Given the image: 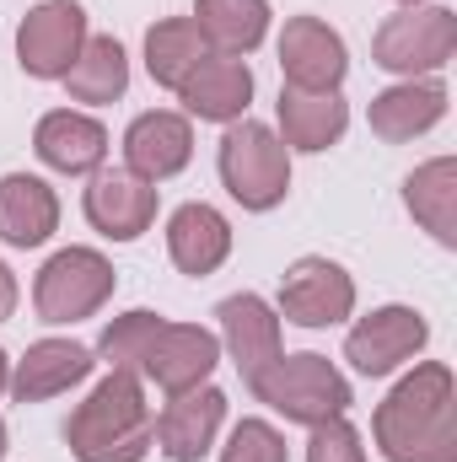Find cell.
I'll list each match as a JSON object with an SVG mask.
<instances>
[{
	"label": "cell",
	"instance_id": "cell-28",
	"mask_svg": "<svg viewBox=\"0 0 457 462\" xmlns=\"http://www.w3.org/2000/svg\"><path fill=\"white\" fill-rule=\"evenodd\" d=\"M221 462H291V457H285V436L269 420H242L221 447Z\"/></svg>",
	"mask_w": 457,
	"mask_h": 462
},
{
	"label": "cell",
	"instance_id": "cell-18",
	"mask_svg": "<svg viewBox=\"0 0 457 462\" xmlns=\"http://www.w3.org/2000/svg\"><path fill=\"white\" fill-rule=\"evenodd\" d=\"M178 97L205 124H237L247 114V103H253V70L237 54H205L194 65V76L178 87Z\"/></svg>",
	"mask_w": 457,
	"mask_h": 462
},
{
	"label": "cell",
	"instance_id": "cell-16",
	"mask_svg": "<svg viewBox=\"0 0 457 462\" xmlns=\"http://www.w3.org/2000/svg\"><path fill=\"white\" fill-rule=\"evenodd\" d=\"M33 151H38L43 167L65 172V178H87V172H98L103 156H108V129H103L92 114L54 108V114L38 118V129H33Z\"/></svg>",
	"mask_w": 457,
	"mask_h": 462
},
{
	"label": "cell",
	"instance_id": "cell-22",
	"mask_svg": "<svg viewBox=\"0 0 457 462\" xmlns=\"http://www.w3.org/2000/svg\"><path fill=\"white\" fill-rule=\"evenodd\" d=\"M275 108H280L285 151H329L350 129V108H344L340 92H296V87H285Z\"/></svg>",
	"mask_w": 457,
	"mask_h": 462
},
{
	"label": "cell",
	"instance_id": "cell-30",
	"mask_svg": "<svg viewBox=\"0 0 457 462\" xmlns=\"http://www.w3.org/2000/svg\"><path fill=\"white\" fill-rule=\"evenodd\" d=\"M11 312H16V274L0 263V323H5Z\"/></svg>",
	"mask_w": 457,
	"mask_h": 462
},
{
	"label": "cell",
	"instance_id": "cell-31",
	"mask_svg": "<svg viewBox=\"0 0 457 462\" xmlns=\"http://www.w3.org/2000/svg\"><path fill=\"white\" fill-rule=\"evenodd\" d=\"M5 382H11V360H5V349H0V393H5Z\"/></svg>",
	"mask_w": 457,
	"mask_h": 462
},
{
	"label": "cell",
	"instance_id": "cell-15",
	"mask_svg": "<svg viewBox=\"0 0 457 462\" xmlns=\"http://www.w3.org/2000/svg\"><path fill=\"white\" fill-rule=\"evenodd\" d=\"M92 365H98V355L87 345H76V339H38V345H27V355L11 365V382L5 387H11L16 403H43V398L70 393L76 382H87Z\"/></svg>",
	"mask_w": 457,
	"mask_h": 462
},
{
	"label": "cell",
	"instance_id": "cell-8",
	"mask_svg": "<svg viewBox=\"0 0 457 462\" xmlns=\"http://www.w3.org/2000/svg\"><path fill=\"white\" fill-rule=\"evenodd\" d=\"M355 312V280L334 258H296L280 280V318L296 328H334Z\"/></svg>",
	"mask_w": 457,
	"mask_h": 462
},
{
	"label": "cell",
	"instance_id": "cell-27",
	"mask_svg": "<svg viewBox=\"0 0 457 462\" xmlns=\"http://www.w3.org/2000/svg\"><path fill=\"white\" fill-rule=\"evenodd\" d=\"M162 323H167V318H156V312H145V307L114 318V323L103 328V339H98V355L108 360V371H135V376H140V360H145V349H151V339H156Z\"/></svg>",
	"mask_w": 457,
	"mask_h": 462
},
{
	"label": "cell",
	"instance_id": "cell-25",
	"mask_svg": "<svg viewBox=\"0 0 457 462\" xmlns=\"http://www.w3.org/2000/svg\"><path fill=\"white\" fill-rule=\"evenodd\" d=\"M210 54V43L200 38V27L189 22V16H167V22H156L151 32H145V70H151V81L156 87H167V92H178L189 76H194V65Z\"/></svg>",
	"mask_w": 457,
	"mask_h": 462
},
{
	"label": "cell",
	"instance_id": "cell-2",
	"mask_svg": "<svg viewBox=\"0 0 457 462\" xmlns=\"http://www.w3.org/2000/svg\"><path fill=\"white\" fill-rule=\"evenodd\" d=\"M65 447L76 462H145L151 457V403L135 371H108L87 403L65 420Z\"/></svg>",
	"mask_w": 457,
	"mask_h": 462
},
{
	"label": "cell",
	"instance_id": "cell-24",
	"mask_svg": "<svg viewBox=\"0 0 457 462\" xmlns=\"http://www.w3.org/2000/svg\"><path fill=\"white\" fill-rule=\"evenodd\" d=\"M200 38L216 49V54H253L269 32V0H194V16Z\"/></svg>",
	"mask_w": 457,
	"mask_h": 462
},
{
	"label": "cell",
	"instance_id": "cell-23",
	"mask_svg": "<svg viewBox=\"0 0 457 462\" xmlns=\"http://www.w3.org/2000/svg\"><path fill=\"white\" fill-rule=\"evenodd\" d=\"M404 205L442 247H452L457 242V162L452 156H436V162L415 167L404 178Z\"/></svg>",
	"mask_w": 457,
	"mask_h": 462
},
{
	"label": "cell",
	"instance_id": "cell-9",
	"mask_svg": "<svg viewBox=\"0 0 457 462\" xmlns=\"http://www.w3.org/2000/svg\"><path fill=\"white\" fill-rule=\"evenodd\" d=\"M431 339V323L415 307H377L344 334V360L360 376H393L404 360H415Z\"/></svg>",
	"mask_w": 457,
	"mask_h": 462
},
{
	"label": "cell",
	"instance_id": "cell-19",
	"mask_svg": "<svg viewBox=\"0 0 457 462\" xmlns=\"http://www.w3.org/2000/svg\"><path fill=\"white\" fill-rule=\"evenodd\" d=\"M371 134L387 140V145H404L425 129H436L447 118V87L436 76H415V81H398L387 92L371 97Z\"/></svg>",
	"mask_w": 457,
	"mask_h": 462
},
{
	"label": "cell",
	"instance_id": "cell-13",
	"mask_svg": "<svg viewBox=\"0 0 457 462\" xmlns=\"http://www.w3.org/2000/svg\"><path fill=\"white\" fill-rule=\"evenodd\" d=\"M87 221L114 242L145 236L151 221H156V183L135 178L129 167H114V172L98 167L92 183H87Z\"/></svg>",
	"mask_w": 457,
	"mask_h": 462
},
{
	"label": "cell",
	"instance_id": "cell-32",
	"mask_svg": "<svg viewBox=\"0 0 457 462\" xmlns=\"http://www.w3.org/2000/svg\"><path fill=\"white\" fill-rule=\"evenodd\" d=\"M0 457H5V425H0Z\"/></svg>",
	"mask_w": 457,
	"mask_h": 462
},
{
	"label": "cell",
	"instance_id": "cell-29",
	"mask_svg": "<svg viewBox=\"0 0 457 462\" xmlns=\"http://www.w3.org/2000/svg\"><path fill=\"white\" fill-rule=\"evenodd\" d=\"M307 462H366V447H360V430L350 420H323L312 425V441H307Z\"/></svg>",
	"mask_w": 457,
	"mask_h": 462
},
{
	"label": "cell",
	"instance_id": "cell-5",
	"mask_svg": "<svg viewBox=\"0 0 457 462\" xmlns=\"http://www.w3.org/2000/svg\"><path fill=\"white\" fill-rule=\"evenodd\" d=\"M457 54V11L452 5H404L393 11L377 38H371V65H382L387 76H436Z\"/></svg>",
	"mask_w": 457,
	"mask_h": 462
},
{
	"label": "cell",
	"instance_id": "cell-10",
	"mask_svg": "<svg viewBox=\"0 0 457 462\" xmlns=\"http://www.w3.org/2000/svg\"><path fill=\"white\" fill-rule=\"evenodd\" d=\"M216 365H221V339L210 328H200V323H162L151 349H145V360H140V376H151L173 398V393L205 387Z\"/></svg>",
	"mask_w": 457,
	"mask_h": 462
},
{
	"label": "cell",
	"instance_id": "cell-20",
	"mask_svg": "<svg viewBox=\"0 0 457 462\" xmlns=\"http://www.w3.org/2000/svg\"><path fill=\"white\" fill-rule=\"evenodd\" d=\"M167 253H173V263L183 274L205 280V274H216L231 258V221L216 205H200V199L178 205L173 221H167Z\"/></svg>",
	"mask_w": 457,
	"mask_h": 462
},
{
	"label": "cell",
	"instance_id": "cell-6",
	"mask_svg": "<svg viewBox=\"0 0 457 462\" xmlns=\"http://www.w3.org/2000/svg\"><path fill=\"white\" fill-rule=\"evenodd\" d=\"M114 285V263L98 247H60L33 280V307L43 323H81V318H98L108 307Z\"/></svg>",
	"mask_w": 457,
	"mask_h": 462
},
{
	"label": "cell",
	"instance_id": "cell-3",
	"mask_svg": "<svg viewBox=\"0 0 457 462\" xmlns=\"http://www.w3.org/2000/svg\"><path fill=\"white\" fill-rule=\"evenodd\" d=\"M253 398L269 403L275 414H285L291 425H323V420H340L350 409V382L334 371V360L302 349V355H280L269 360L253 382Z\"/></svg>",
	"mask_w": 457,
	"mask_h": 462
},
{
	"label": "cell",
	"instance_id": "cell-1",
	"mask_svg": "<svg viewBox=\"0 0 457 462\" xmlns=\"http://www.w3.org/2000/svg\"><path fill=\"white\" fill-rule=\"evenodd\" d=\"M387 462H457V387L442 360L415 365L371 414Z\"/></svg>",
	"mask_w": 457,
	"mask_h": 462
},
{
	"label": "cell",
	"instance_id": "cell-7",
	"mask_svg": "<svg viewBox=\"0 0 457 462\" xmlns=\"http://www.w3.org/2000/svg\"><path fill=\"white\" fill-rule=\"evenodd\" d=\"M87 11L76 0H43L16 27V65L38 81H65L76 54L87 49Z\"/></svg>",
	"mask_w": 457,
	"mask_h": 462
},
{
	"label": "cell",
	"instance_id": "cell-11",
	"mask_svg": "<svg viewBox=\"0 0 457 462\" xmlns=\"http://www.w3.org/2000/svg\"><path fill=\"white\" fill-rule=\"evenodd\" d=\"M280 70H285V87L296 92H340L350 70L344 38L323 16H291L280 32Z\"/></svg>",
	"mask_w": 457,
	"mask_h": 462
},
{
	"label": "cell",
	"instance_id": "cell-26",
	"mask_svg": "<svg viewBox=\"0 0 457 462\" xmlns=\"http://www.w3.org/2000/svg\"><path fill=\"white\" fill-rule=\"evenodd\" d=\"M65 87H70L76 103H92V108L124 97V87H129V54H124V43L108 38V32L103 38H87V49L65 70Z\"/></svg>",
	"mask_w": 457,
	"mask_h": 462
},
{
	"label": "cell",
	"instance_id": "cell-21",
	"mask_svg": "<svg viewBox=\"0 0 457 462\" xmlns=\"http://www.w3.org/2000/svg\"><path fill=\"white\" fill-rule=\"evenodd\" d=\"M60 231V199L43 178L33 172H5L0 178V242L11 247H43Z\"/></svg>",
	"mask_w": 457,
	"mask_h": 462
},
{
	"label": "cell",
	"instance_id": "cell-33",
	"mask_svg": "<svg viewBox=\"0 0 457 462\" xmlns=\"http://www.w3.org/2000/svg\"><path fill=\"white\" fill-rule=\"evenodd\" d=\"M398 5H425V0H398Z\"/></svg>",
	"mask_w": 457,
	"mask_h": 462
},
{
	"label": "cell",
	"instance_id": "cell-4",
	"mask_svg": "<svg viewBox=\"0 0 457 462\" xmlns=\"http://www.w3.org/2000/svg\"><path fill=\"white\" fill-rule=\"evenodd\" d=\"M221 183L242 210H275L291 189V151L285 140L269 129V124H253V118H237L221 134Z\"/></svg>",
	"mask_w": 457,
	"mask_h": 462
},
{
	"label": "cell",
	"instance_id": "cell-12",
	"mask_svg": "<svg viewBox=\"0 0 457 462\" xmlns=\"http://www.w3.org/2000/svg\"><path fill=\"white\" fill-rule=\"evenodd\" d=\"M221 425H227V393L205 382V387L173 393V403L151 425V441H156V452L167 462H200L216 447Z\"/></svg>",
	"mask_w": 457,
	"mask_h": 462
},
{
	"label": "cell",
	"instance_id": "cell-14",
	"mask_svg": "<svg viewBox=\"0 0 457 462\" xmlns=\"http://www.w3.org/2000/svg\"><path fill=\"white\" fill-rule=\"evenodd\" d=\"M194 156V129L183 114H167V108H151L124 129V167L145 183H162V178H178Z\"/></svg>",
	"mask_w": 457,
	"mask_h": 462
},
{
	"label": "cell",
	"instance_id": "cell-17",
	"mask_svg": "<svg viewBox=\"0 0 457 462\" xmlns=\"http://www.w3.org/2000/svg\"><path fill=\"white\" fill-rule=\"evenodd\" d=\"M216 318H221V345L227 355L237 360V371L253 382L269 360H280V318H275V307L264 301V296H253V291H242V296H227L221 307H216Z\"/></svg>",
	"mask_w": 457,
	"mask_h": 462
}]
</instances>
